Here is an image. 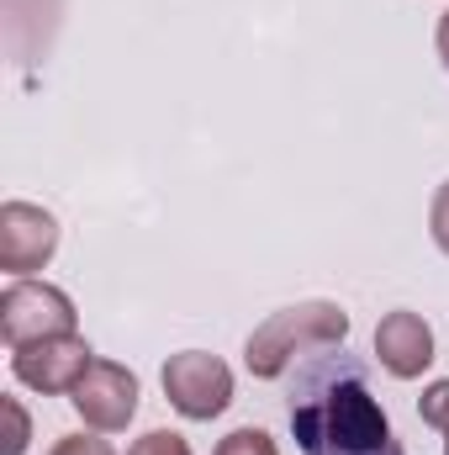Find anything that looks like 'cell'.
Instances as JSON below:
<instances>
[{
    "label": "cell",
    "mask_w": 449,
    "mask_h": 455,
    "mask_svg": "<svg viewBox=\"0 0 449 455\" xmlns=\"http://www.w3.org/2000/svg\"><path fill=\"white\" fill-rule=\"evenodd\" d=\"M429 228H434V243L449 254V180L434 191V207H429Z\"/></svg>",
    "instance_id": "obj_13"
},
{
    "label": "cell",
    "mask_w": 449,
    "mask_h": 455,
    "mask_svg": "<svg viewBox=\"0 0 449 455\" xmlns=\"http://www.w3.org/2000/svg\"><path fill=\"white\" fill-rule=\"evenodd\" d=\"M69 403H75V413H80L91 429L116 435V429H127L132 413H138V376H132L127 365H116V360H91V371L80 376V387L69 392Z\"/></svg>",
    "instance_id": "obj_5"
},
{
    "label": "cell",
    "mask_w": 449,
    "mask_h": 455,
    "mask_svg": "<svg viewBox=\"0 0 449 455\" xmlns=\"http://www.w3.org/2000/svg\"><path fill=\"white\" fill-rule=\"evenodd\" d=\"M48 455H116V451L106 445V440H96V435H64Z\"/></svg>",
    "instance_id": "obj_14"
},
{
    "label": "cell",
    "mask_w": 449,
    "mask_h": 455,
    "mask_svg": "<svg viewBox=\"0 0 449 455\" xmlns=\"http://www.w3.org/2000/svg\"><path fill=\"white\" fill-rule=\"evenodd\" d=\"M418 413H423V424H434V429H445L449 435V381H434V387L423 392Z\"/></svg>",
    "instance_id": "obj_12"
},
{
    "label": "cell",
    "mask_w": 449,
    "mask_h": 455,
    "mask_svg": "<svg viewBox=\"0 0 449 455\" xmlns=\"http://www.w3.org/2000/svg\"><path fill=\"white\" fill-rule=\"evenodd\" d=\"M445 455H449V435H445Z\"/></svg>",
    "instance_id": "obj_16"
},
{
    "label": "cell",
    "mask_w": 449,
    "mask_h": 455,
    "mask_svg": "<svg viewBox=\"0 0 449 455\" xmlns=\"http://www.w3.org/2000/svg\"><path fill=\"white\" fill-rule=\"evenodd\" d=\"M91 344L80 334H59V339H37V344H21L11 349V371L21 387L32 392H75L80 376L91 371Z\"/></svg>",
    "instance_id": "obj_6"
},
{
    "label": "cell",
    "mask_w": 449,
    "mask_h": 455,
    "mask_svg": "<svg viewBox=\"0 0 449 455\" xmlns=\"http://www.w3.org/2000/svg\"><path fill=\"white\" fill-rule=\"evenodd\" d=\"M291 435L302 455H407L391 435L386 408L370 392L365 360L343 355H312L291 381Z\"/></svg>",
    "instance_id": "obj_1"
},
{
    "label": "cell",
    "mask_w": 449,
    "mask_h": 455,
    "mask_svg": "<svg viewBox=\"0 0 449 455\" xmlns=\"http://www.w3.org/2000/svg\"><path fill=\"white\" fill-rule=\"evenodd\" d=\"M0 413H5V424H11V435H5V451H0V455H21V451H27V435H32V424H27V408H21L16 397H0Z\"/></svg>",
    "instance_id": "obj_10"
},
{
    "label": "cell",
    "mask_w": 449,
    "mask_h": 455,
    "mask_svg": "<svg viewBox=\"0 0 449 455\" xmlns=\"http://www.w3.org/2000/svg\"><path fill=\"white\" fill-rule=\"evenodd\" d=\"M164 397H169L175 413L207 424V419H217L232 403V371L217 355H207V349H180L164 365Z\"/></svg>",
    "instance_id": "obj_4"
},
{
    "label": "cell",
    "mask_w": 449,
    "mask_h": 455,
    "mask_svg": "<svg viewBox=\"0 0 449 455\" xmlns=\"http://www.w3.org/2000/svg\"><path fill=\"white\" fill-rule=\"evenodd\" d=\"M349 339V313L338 307V302H296V307H286V313H270L254 334H248V349H243V360H248V371L259 376V381H275L296 355H307V349H334V344Z\"/></svg>",
    "instance_id": "obj_2"
},
{
    "label": "cell",
    "mask_w": 449,
    "mask_h": 455,
    "mask_svg": "<svg viewBox=\"0 0 449 455\" xmlns=\"http://www.w3.org/2000/svg\"><path fill=\"white\" fill-rule=\"evenodd\" d=\"M127 455H191V445H185L175 429H148L143 440H132Z\"/></svg>",
    "instance_id": "obj_11"
},
{
    "label": "cell",
    "mask_w": 449,
    "mask_h": 455,
    "mask_svg": "<svg viewBox=\"0 0 449 455\" xmlns=\"http://www.w3.org/2000/svg\"><path fill=\"white\" fill-rule=\"evenodd\" d=\"M439 59H445V69H449V11L439 16Z\"/></svg>",
    "instance_id": "obj_15"
},
{
    "label": "cell",
    "mask_w": 449,
    "mask_h": 455,
    "mask_svg": "<svg viewBox=\"0 0 449 455\" xmlns=\"http://www.w3.org/2000/svg\"><path fill=\"white\" fill-rule=\"evenodd\" d=\"M375 355L397 381H413L434 365V334L418 313H386L375 329Z\"/></svg>",
    "instance_id": "obj_8"
},
{
    "label": "cell",
    "mask_w": 449,
    "mask_h": 455,
    "mask_svg": "<svg viewBox=\"0 0 449 455\" xmlns=\"http://www.w3.org/2000/svg\"><path fill=\"white\" fill-rule=\"evenodd\" d=\"M59 334H75V302L59 286L11 281L0 291V339L11 349L37 344V339H59Z\"/></svg>",
    "instance_id": "obj_3"
},
{
    "label": "cell",
    "mask_w": 449,
    "mask_h": 455,
    "mask_svg": "<svg viewBox=\"0 0 449 455\" xmlns=\"http://www.w3.org/2000/svg\"><path fill=\"white\" fill-rule=\"evenodd\" d=\"M217 455H280V451H275V440L264 429H232L217 445Z\"/></svg>",
    "instance_id": "obj_9"
},
{
    "label": "cell",
    "mask_w": 449,
    "mask_h": 455,
    "mask_svg": "<svg viewBox=\"0 0 449 455\" xmlns=\"http://www.w3.org/2000/svg\"><path fill=\"white\" fill-rule=\"evenodd\" d=\"M59 249V223L53 212L32 207V202H5L0 207V270L11 275H27V270H43Z\"/></svg>",
    "instance_id": "obj_7"
}]
</instances>
